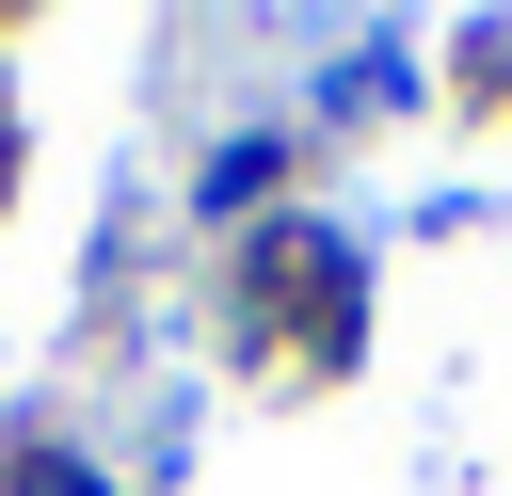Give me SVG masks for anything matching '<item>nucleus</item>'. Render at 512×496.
<instances>
[{
  "label": "nucleus",
  "instance_id": "1",
  "mask_svg": "<svg viewBox=\"0 0 512 496\" xmlns=\"http://www.w3.org/2000/svg\"><path fill=\"white\" fill-rule=\"evenodd\" d=\"M32 496H96V480H64V464H48V480H32Z\"/></svg>",
  "mask_w": 512,
  "mask_h": 496
}]
</instances>
